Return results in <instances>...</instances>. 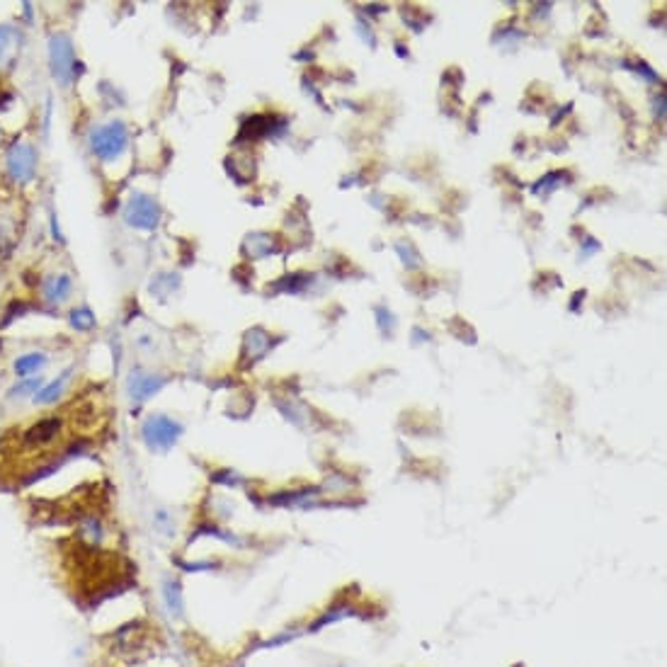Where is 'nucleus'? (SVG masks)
<instances>
[{
	"label": "nucleus",
	"mask_w": 667,
	"mask_h": 667,
	"mask_svg": "<svg viewBox=\"0 0 667 667\" xmlns=\"http://www.w3.org/2000/svg\"><path fill=\"white\" fill-rule=\"evenodd\" d=\"M127 146V129L122 124H107L93 134V151L102 161H112Z\"/></svg>",
	"instance_id": "nucleus-1"
},
{
	"label": "nucleus",
	"mask_w": 667,
	"mask_h": 667,
	"mask_svg": "<svg viewBox=\"0 0 667 667\" xmlns=\"http://www.w3.org/2000/svg\"><path fill=\"white\" fill-rule=\"evenodd\" d=\"M144 437L151 444V449H170L180 437V425H175L170 418L153 415L144 425Z\"/></svg>",
	"instance_id": "nucleus-2"
},
{
	"label": "nucleus",
	"mask_w": 667,
	"mask_h": 667,
	"mask_svg": "<svg viewBox=\"0 0 667 667\" xmlns=\"http://www.w3.org/2000/svg\"><path fill=\"white\" fill-rule=\"evenodd\" d=\"M51 64H54V76L68 83V73L76 64H73V47L64 34L54 37V42H51Z\"/></svg>",
	"instance_id": "nucleus-3"
},
{
	"label": "nucleus",
	"mask_w": 667,
	"mask_h": 667,
	"mask_svg": "<svg viewBox=\"0 0 667 667\" xmlns=\"http://www.w3.org/2000/svg\"><path fill=\"white\" fill-rule=\"evenodd\" d=\"M127 219L131 226L153 228L158 224L156 202H151V199H146V197H134V202H131L127 209Z\"/></svg>",
	"instance_id": "nucleus-4"
},
{
	"label": "nucleus",
	"mask_w": 667,
	"mask_h": 667,
	"mask_svg": "<svg viewBox=\"0 0 667 667\" xmlns=\"http://www.w3.org/2000/svg\"><path fill=\"white\" fill-rule=\"evenodd\" d=\"M59 432H61L59 418H44L42 423H37L25 432V444H30V447H47V444L59 440Z\"/></svg>",
	"instance_id": "nucleus-5"
},
{
	"label": "nucleus",
	"mask_w": 667,
	"mask_h": 667,
	"mask_svg": "<svg viewBox=\"0 0 667 667\" xmlns=\"http://www.w3.org/2000/svg\"><path fill=\"white\" fill-rule=\"evenodd\" d=\"M10 173L15 180H27L34 173V151L30 146H15L8 156Z\"/></svg>",
	"instance_id": "nucleus-6"
},
{
	"label": "nucleus",
	"mask_w": 667,
	"mask_h": 667,
	"mask_svg": "<svg viewBox=\"0 0 667 667\" xmlns=\"http://www.w3.org/2000/svg\"><path fill=\"white\" fill-rule=\"evenodd\" d=\"M44 362H47V359H44V355H39V352H34V355H25L15 362V372L17 376H27V374L37 372Z\"/></svg>",
	"instance_id": "nucleus-7"
},
{
	"label": "nucleus",
	"mask_w": 667,
	"mask_h": 667,
	"mask_svg": "<svg viewBox=\"0 0 667 667\" xmlns=\"http://www.w3.org/2000/svg\"><path fill=\"white\" fill-rule=\"evenodd\" d=\"M158 386H161V381L148 379V376H136V379L131 381V391L136 393L134 398H148L153 391L158 389Z\"/></svg>",
	"instance_id": "nucleus-8"
},
{
	"label": "nucleus",
	"mask_w": 667,
	"mask_h": 667,
	"mask_svg": "<svg viewBox=\"0 0 667 667\" xmlns=\"http://www.w3.org/2000/svg\"><path fill=\"white\" fill-rule=\"evenodd\" d=\"M68 289H71V279L68 277H61L59 282L54 284V292H51V301H64L68 296Z\"/></svg>",
	"instance_id": "nucleus-9"
}]
</instances>
